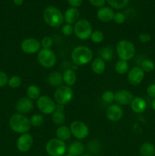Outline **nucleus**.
Instances as JSON below:
<instances>
[{"label": "nucleus", "mask_w": 155, "mask_h": 156, "mask_svg": "<svg viewBox=\"0 0 155 156\" xmlns=\"http://www.w3.org/2000/svg\"><path fill=\"white\" fill-rule=\"evenodd\" d=\"M9 124L12 131L19 134L27 133L31 127L30 119L21 114L12 115L9 119Z\"/></svg>", "instance_id": "nucleus-1"}, {"label": "nucleus", "mask_w": 155, "mask_h": 156, "mask_svg": "<svg viewBox=\"0 0 155 156\" xmlns=\"http://www.w3.org/2000/svg\"><path fill=\"white\" fill-rule=\"evenodd\" d=\"M71 58L75 65L84 66L92 61L93 52L87 46H78L71 52Z\"/></svg>", "instance_id": "nucleus-2"}, {"label": "nucleus", "mask_w": 155, "mask_h": 156, "mask_svg": "<svg viewBox=\"0 0 155 156\" xmlns=\"http://www.w3.org/2000/svg\"><path fill=\"white\" fill-rule=\"evenodd\" d=\"M43 19L46 24L52 27H57L64 22V15L54 6H48L43 12Z\"/></svg>", "instance_id": "nucleus-3"}, {"label": "nucleus", "mask_w": 155, "mask_h": 156, "mask_svg": "<svg viewBox=\"0 0 155 156\" xmlns=\"http://www.w3.org/2000/svg\"><path fill=\"white\" fill-rule=\"evenodd\" d=\"M116 54L119 59L128 62L135 56V45L129 40H122L116 45Z\"/></svg>", "instance_id": "nucleus-4"}, {"label": "nucleus", "mask_w": 155, "mask_h": 156, "mask_svg": "<svg viewBox=\"0 0 155 156\" xmlns=\"http://www.w3.org/2000/svg\"><path fill=\"white\" fill-rule=\"evenodd\" d=\"M46 152L50 156H64L67 152V146L65 141L53 138L46 144Z\"/></svg>", "instance_id": "nucleus-5"}, {"label": "nucleus", "mask_w": 155, "mask_h": 156, "mask_svg": "<svg viewBox=\"0 0 155 156\" xmlns=\"http://www.w3.org/2000/svg\"><path fill=\"white\" fill-rule=\"evenodd\" d=\"M93 32L91 24L86 19L78 20L74 25V34L76 37L81 41H86L91 38Z\"/></svg>", "instance_id": "nucleus-6"}, {"label": "nucleus", "mask_w": 155, "mask_h": 156, "mask_svg": "<svg viewBox=\"0 0 155 156\" xmlns=\"http://www.w3.org/2000/svg\"><path fill=\"white\" fill-rule=\"evenodd\" d=\"M73 91L71 87L62 85L58 87L54 92V101L58 105H66L70 103L73 98Z\"/></svg>", "instance_id": "nucleus-7"}, {"label": "nucleus", "mask_w": 155, "mask_h": 156, "mask_svg": "<svg viewBox=\"0 0 155 156\" xmlns=\"http://www.w3.org/2000/svg\"><path fill=\"white\" fill-rule=\"evenodd\" d=\"M37 61L43 68H53L56 63V56L51 49H40L38 52Z\"/></svg>", "instance_id": "nucleus-8"}, {"label": "nucleus", "mask_w": 155, "mask_h": 156, "mask_svg": "<svg viewBox=\"0 0 155 156\" xmlns=\"http://www.w3.org/2000/svg\"><path fill=\"white\" fill-rule=\"evenodd\" d=\"M36 107L42 114L49 115L53 114L56 111V103L48 95H40L36 100Z\"/></svg>", "instance_id": "nucleus-9"}, {"label": "nucleus", "mask_w": 155, "mask_h": 156, "mask_svg": "<svg viewBox=\"0 0 155 156\" xmlns=\"http://www.w3.org/2000/svg\"><path fill=\"white\" fill-rule=\"evenodd\" d=\"M71 135L78 140H84L89 136V127L81 120H74L71 122L69 126Z\"/></svg>", "instance_id": "nucleus-10"}, {"label": "nucleus", "mask_w": 155, "mask_h": 156, "mask_svg": "<svg viewBox=\"0 0 155 156\" xmlns=\"http://www.w3.org/2000/svg\"><path fill=\"white\" fill-rule=\"evenodd\" d=\"M40 41L35 38L24 39L21 44V49L27 54H34L40 50Z\"/></svg>", "instance_id": "nucleus-11"}, {"label": "nucleus", "mask_w": 155, "mask_h": 156, "mask_svg": "<svg viewBox=\"0 0 155 156\" xmlns=\"http://www.w3.org/2000/svg\"><path fill=\"white\" fill-rule=\"evenodd\" d=\"M144 73L140 66H134L129 70L127 75V79L129 84L136 86L142 82L144 78Z\"/></svg>", "instance_id": "nucleus-12"}, {"label": "nucleus", "mask_w": 155, "mask_h": 156, "mask_svg": "<svg viewBox=\"0 0 155 156\" xmlns=\"http://www.w3.org/2000/svg\"><path fill=\"white\" fill-rule=\"evenodd\" d=\"M33 143V136L30 133L21 134L16 142L17 149L21 152H27L31 149Z\"/></svg>", "instance_id": "nucleus-13"}, {"label": "nucleus", "mask_w": 155, "mask_h": 156, "mask_svg": "<svg viewBox=\"0 0 155 156\" xmlns=\"http://www.w3.org/2000/svg\"><path fill=\"white\" fill-rule=\"evenodd\" d=\"M34 107L33 101L27 97H23L17 101L15 110L18 114H26L32 111Z\"/></svg>", "instance_id": "nucleus-14"}, {"label": "nucleus", "mask_w": 155, "mask_h": 156, "mask_svg": "<svg viewBox=\"0 0 155 156\" xmlns=\"http://www.w3.org/2000/svg\"><path fill=\"white\" fill-rule=\"evenodd\" d=\"M133 95L129 90L122 89L115 93V101L120 106L130 105Z\"/></svg>", "instance_id": "nucleus-15"}, {"label": "nucleus", "mask_w": 155, "mask_h": 156, "mask_svg": "<svg viewBox=\"0 0 155 156\" xmlns=\"http://www.w3.org/2000/svg\"><path fill=\"white\" fill-rule=\"evenodd\" d=\"M106 116L108 120L112 122H117L122 117L123 110L119 105H112L107 108Z\"/></svg>", "instance_id": "nucleus-16"}, {"label": "nucleus", "mask_w": 155, "mask_h": 156, "mask_svg": "<svg viewBox=\"0 0 155 156\" xmlns=\"http://www.w3.org/2000/svg\"><path fill=\"white\" fill-rule=\"evenodd\" d=\"M114 12L112 9L109 7H102L99 9L97 12V17L102 22H109L112 21L114 16Z\"/></svg>", "instance_id": "nucleus-17"}, {"label": "nucleus", "mask_w": 155, "mask_h": 156, "mask_svg": "<svg viewBox=\"0 0 155 156\" xmlns=\"http://www.w3.org/2000/svg\"><path fill=\"white\" fill-rule=\"evenodd\" d=\"M132 111L135 114H141L144 112L147 108L146 101L141 97L133 98L130 104Z\"/></svg>", "instance_id": "nucleus-18"}, {"label": "nucleus", "mask_w": 155, "mask_h": 156, "mask_svg": "<svg viewBox=\"0 0 155 156\" xmlns=\"http://www.w3.org/2000/svg\"><path fill=\"white\" fill-rule=\"evenodd\" d=\"M79 16H80V13H79L78 9L72 7L68 8L64 14V21L66 22V24L72 25L78 21Z\"/></svg>", "instance_id": "nucleus-19"}, {"label": "nucleus", "mask_w": 155, "mask_h": 156, "mask_svg": "<svg viewBox=\"0 0 155 156\" xmlns=\"http://www.w3.org/2000/svg\"><path fill=\"white\" fill-rule=\"evenodd\" d=\"M84 152V146L79 141L73 142L67 148V152L71 156H81Z\"/></svg>", "instance_id": "nucleus-20"}, {"label": "nucleus", "mask_w": 155, "mask_h": 156, "mask_svg": "<svg viewBox=\"0 0 155 156\" xmlns=\"http://www.w3.org/2000/svg\"><path fill=\"white\" fill-rule=\"evenodd\" d=\"M46 81L50 85L53 87H58L61 86L63 83V79H62V74H61L58 71H53L50 73L47 76Z\"/></svg>", "instance_id": "nucleus-21"}, {"label": "nucleus", "mask_w": 155, "mask_h": 156, "mask_svg": "<svg viewBox=\"0 0 155 156\" xmlns=\"http://www.w3.org/2000/svg\"><path fill=\"white\" fill-rule=\"evenodd\" d=\"M77 74L72 69H68L62 74L63 82L69 87L75 85L76 82H77Z\"/></svg>", "instance_id": "nucleus-22"}, {"label": "nucleus", "mask_w": 155, "mask_h": 156, "mask_svg": "<svg viewBox=\"0 0 155 156\" xmlns=\"http://www.w3.org/2000/svg\"><path fill=\"white\" fill-rule=\"evenodd\" d=\"M56 138L59 139L62 141H67L71 136V129L67 126H60L56 129Z\"/></svg>", "instance_id": "nucleus-23"}, {"label": "nucleus", "mask_w": 155, "mask_h": 156, "mask_svg": "<svg viewBox=\"0 0 155 156\" xmlns=\"http://www.w3.org/2000/svg\"><path fill=\"white\" fill-rule=\"evenodd\" d=\"M106 69V63L100 58H96L92 61L91 63V69L95 74L101 75L104 73Z\"/></svg>", "instance_id": "nucleus-24"}, {"label": "nucleus", "mask_w": 155, "mask_h": 156, "mask_svg": "<svg viewBox=\"0 0 155 156\" xmlns=\"http://www.w3.org/2000/svg\"><path fill=\"white\" fill-rule=\"evenodd\" d=\"M140 154L141 156H154L155 146L149 142L142 143L140 146Z\"/></svg>", "instance_id": "nucleus-25"}, {"label": "nucleus", "mask_w": 155, "mask_h": 156, "mask_svg": "<svg viewBox=\"0 0 155 156\" xmlns=\"http://www.w3.org/2000/svg\"><path fill=\"white\" fill-rule=\"evenodd\" d=\"M114 52L111 47H104L99 51V55L100 59H103L104 62H110L113 58Z\"/></svg>", "instance_id": "nucleus-26"}, {"label": "nucleus", "mask_w": 155, "mask_h": 156, "mask_svg": "<svg viewBox=\"0 0 155 156\" xmlns=\"http://www.w3.org/2000/svg\"><path fill=\"white\" fill-rule=\"evenodd\" d=\"M40 96V89L36 85H30L27 88V97L32 101L37 100Z\"/></svg>", "instance_id": "nucleus-27"}, {"label": "nucleus", "mask_w": 155, "mask_h": 156, "mask_svg": "<svg viewBox=\"0 0 155 156\" xmlns=\"http://www.w3.org/2000/svg\"><path fill=\"white\" fill-rule=\"evenodd\" d=\"M129 69V64L127 61L119 59L115 65V70L118 74L124 75L128 73Z\"/></svg>", "instance_id": "nucleus-28"}, {"label": "nucleus", "mask_w": 155, "mask_h": 156, "mask_svg": "<svg viewBox=\"0 0 155 156\" xmlns=\"http://www.w3.org/2000/svg\"><path fill=\"white\" fill-rule=\"evenodd\" d=\"M110 7L115 9H121L126 7L129 0H106Z\"/></svg>", "instance_id": "nucleus-29"}, {"label": "nucleus", "mask_w": 155, "mask_h": 156, "mask_svg": "<svg viewBox=\"0 0 155 156\" xmlns=\"http://www.w3.org/2000/svg\"><path fill=\"white\" fill-rule=\"evenodd\" d=\"M30 122L31 126H35V127H40L43 124V117L41 114H35L31 116V117L30 118Z\"/></svg>", "instance_id": "nucleus-30"}, {"label": "nucleus", "mask_w": 155, "mask_h": 156, "mask_svg": "<svg viewBox=\"0 0 155 156\" xmlns=\"http://www.w3.org/2000/svg\"><path fill=\"white\" fill-rule=\"evenodd\" d=\"M141 67L144 73H150V72L153 71L155 68V65H154V62H153L152 60L150 59H144V60L142 61L141 64Z\"/></svg>", "instance_id": "nucleus-31"}, {"label": "nucleus", "mask_w": 155, "mask_h": 156, "mask_svg": "<svg viewBox=\"0 0 155 156\" xmlns=\"http://www.w3.org/2000/svg\"><path fill=\"white\" fill-rule=\"evenodd\" d=\"M52 120L56 124L60 125L65 122V115L64 112H60V111H55L52 114Z\"/></svg>", "instance_id": "nucleus-32"}, {"label": "nucleus", "mask_w": 155, "mask_h": 156, "mask_svg": "<svg viewBox=\"0 0 155 156\" xmlns=\"http://www.w3.org/2000/svg\"><path fill=\"white\" fill-rule=\"evenodd\" d=\"M90 39L94 44H100L104 39V35H103V33L102 31L99 30H96L92 32Z\"/></svg>", "instance_id": "nucleus-33"}, {"label": "nucleus", "mask_w": 155, "mask_h": 156, "mask_svg": "<svg viewBox=\"0 0 155 156\" xmlns=\"http://www.w3.org/2000/svg\"><path fill=\"white\" fill-rule=\"evenodd\" d=\"M22 83L21 78L18 76H13L9 78V82H8V85L12 88H19Z\"/></svg>", "instance_id": "nucleus-34"}, {"label": "nucleus", "mask_w": 155, "mask_h": 156, "mask_svg": "<svg viewBox=\"0 0 155 156\" xmlns=\"http://www.w3.org/2000/svg\"><path fill=\"white\" fill-rule=\"evenodd\" d=\"M102 100L103 102L106 104L112 103L113 101H115V93L112 91H105L102 94Z\"/></svg>", "instance_id": "nucleus-35"}, {"label": "nucleus", "mask_w": 155, "mask_h": 156, "mask_svg": "<svg viewBox=\"0 0 155 156\" xmlns=\"http://www.w3.org/2000/svg\"><path fill=\"white\" fill-rule=\"evenodd\" d=\"M40 45L43 49H51L53 45V41L50 37H44L40 41Z\"/></svg>", "instance_id": "nucleus-36"}, {"label": "nucleus", "mask_w": 155, "mask_h": 156, "mask_svg": "<svg viewBox=\"0 0 155 156\" xmlns=\"http://www.w3.org/2000/svg\"><path fill=\"white\" fill-rule=\"evenodd\" d=\"M114 22L117 24H122L126 21V17L124 13L122 12H116L114 14L113 19Z\"/></svg>", "instance_id": "nucleus-37"}, {"label": "nucleus", "mask_w": 155, "mask_h": 156, "mask_svg": "<svg viewBox=\"0 0 155 156\" xmlns=\"http://www.w3.org/2000/svg\"><path fill=\"white\" fill-rule=\"evenodd\" d=\"M62 33L65 36L69 37L74 33V27L71 24H65L62 27Z\"/></svg>", "instance_id": "nucleus-38"}, {"label": "nucleus", "mask_w": 155, "mask_h": 156, "mask_svg": "<svg viewBox=\"0 0 155 156\" xmlns=\"http://www.w3.org/2000/svg\"><path fill=\"white\" fill-rule=\"evenodd\" d=\"M9 78L8 77V75L2 71H0V88L5 87L8 85Z\"/></svg>", "instance_id": "nucleus-39"}, {"label": "nucleus", "mask_w": 155, "mask_h": 156, "mask_svg": "<svg viewBox=\"0 0 155 156\" xmlns=\"http://www.w3.org/2000/svg\"><path fill=\"white\" fill-rule=\"evenodd\" d=\"M140 42L141 43H147L151 40V35L147 33H142L138 36Z\"/></svg>", "instance_id": "nucleus-40"}, {"label": "nucleus", "mask_w": 155, "mask_h": 156, "mask_svg": "<svg viewBox=\"0 0 155 156\" xmlns=\"http://www.w3.org/2000/svg\"><path fill=\"white\" fill-rule=\"evenodd\" d=\"M147 94L151 98H155V84H150L147 88Z\"/></svg>", "instance_id": "nucleus-41"}, {"label": "nucleus", "mask_w": 155, "mask_h": 156, "mask_svg": "<svg viewBox=\"0 0 155 156\" xmlns=\"http://www.w3.org/2000/svg\"><path fill=\"white\" fill-rule=\"evenodd\" d=\"M90 3L93 6L97 8H102L106 3V0H89Z\"/></svg>", "instance_id": "nucleus-42"}, {"label": "nucleus", "mask_w": 155, "mask_h": 156, "mask_svg": "<svg viewBox=\"0 0 155 156\" xmlns=\"http://www.w3.org/2000/svg\"><path fill=\"white\" fill-rule=\"evenodd\" d=\"M83 0H68V4L72 8H78L81 5Z\"/></svg>", "instance_id": "nucleus-43"}, {"label": "nucleus", "mask_w": 155, "mask_h": 156, "mask_svg": "<svg viewBox=\"0 0 155 156\" xmlns=\"http://www.w3.org/2000/svg\"><path fill=\"white\" fill-rule=\"evenodd\" d=\"M13 2H14V4L16 5L20 6L23 4V2H24V0H13Z\"/></svg>", "instance_id": "nucleus-44"}, {"label": "nucleus", "mask_w": 155, "mask_h": 156, "mask_svg": "<svg viewBox=\"0 0 155 156\" xmlns=\"http://www.w3.org/2000/svg\"><path fill=\"white\" fill-rule=\"evenodd\" d=\"M151 107H152V109L155 111V98H153V101H152Z\"/></svg>", "instance_id": "nucleus-45"}, {"label": "nucleus", "mask_w": 155, "mask_h": 156, "mask_svg": "<svg viewBox=\"0 0 155 156\" xmlns=\"http://www.w3.org/2000/svg\"><path fill=\"white\" fill-rule=\"evenodd\" d=\"M81 156H93V155H90V154H83V155H81Z\"/></svg>", "instance_id": "nucleus-46"}, {"label": "nucleus", "mask_w": 155, "mask_h": 156, "mask_svg": "<svg viewBox=\"0 0 155 156\" xmlns=\"http://www.w3.org/2000/svg\"><path fill=\"white\" fill-rule=\"evenodd\" d=\"M64 156H71L70 155H68V154H67V155H65Z\"/></svg>", "instance_id": "nucleus-47"}, {"label": "nucleus", "mask_w": 155, "mask_h": 156, "mask_svg": "<svg viewBox=\"0 0 155 156\" xmlns=\"http://www.w3.org/2000/svg\"><path fill=\"white\" fill-rule=\"evenodd\" d=\"M99 156H102V155H99Z\"/></svg>", "instance_id": "nucleus-48"}, {"label": "nucleus", "mask_w": 155, "mask_h": 156, "mask_svg": "<svg viewBox=\"0 0 155 156\" xmlns=\"http://www.w3.org/2000/svg\"><path fill=\"white\" fill-rule=\"evenodd\" d=\"M49 156H50V155H49Z\"/></svg>", "instance_id": "nucleus-49"}]
</instances>
